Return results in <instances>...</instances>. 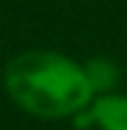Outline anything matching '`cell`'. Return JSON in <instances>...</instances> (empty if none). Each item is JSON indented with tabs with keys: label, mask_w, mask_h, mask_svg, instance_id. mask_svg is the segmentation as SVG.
<instances>
[{
	"label": "cell",
	"mask_w": 127,
	"mask_h": 130,
	"mask_svg": "<svg viewBox=\"0 0 127 130\" xmlns=\"http://www.w3.org/2000/svg\"><path fill=\"white\" fill-rule=\"evenodd\" d=\"M3 83L14 105L36 119H75L94 100L83 64L55 50L14 55L3 72Z\"/></svg>",
	"instance_id": "1"
},
{
	"label": "cell",
	"mask_w": 127,
	"mask_h": 130,
	"mask_svg": "<svg viewBox=\"0 0 127 130\" xmlns=\"http://www.w3.org/2000/svg\"><path fill=\"white\" fill-rule=\"evenodd\" d=\"M72 125L77 130H127V94H102L94 97L86 111H80Z\"/></svg>",
	"instance_id": "2"
},
{
	"label": "cell",
	"mask_w": 127,
	"mask_h": 130,
	"mask_svg": "<svg viewBox=\"0 0 127 130\" xmlns=\"http://www.w3.org/2000/svg\"><path fill=\"white\" fill-rule=\"evenodd\" d=\"M83 72H86V80L94 91V97H102V94H116L119 89V80H122V69L113 58H105V55H94L83 64Z\"/></svg>",
	"instance_id": "3"
}]
</instances>
